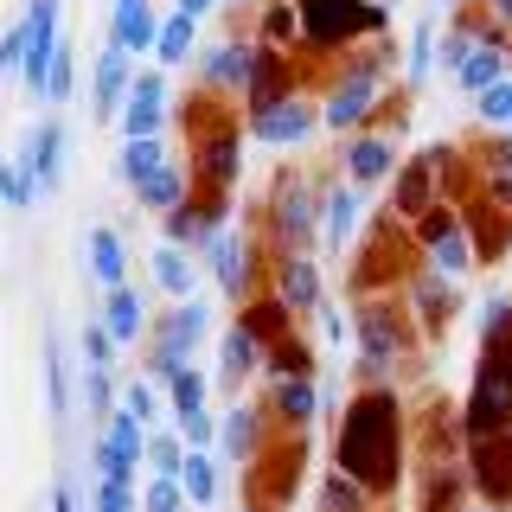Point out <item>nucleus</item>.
<instances>
[{
  "instance_id": "f257e3e1",
  "label": "nucleus",
  "mask_w": 512,
  "mask_h": 512,
  "mask_svg": "<svg viewBox=\"0 0 512 512\" xmlns=\"http://www.w3.org/2000/svg\"><path fill=\"white\" fill-rule=\"evenodd\" d=\"M340 461H346L352 480H372V487H384V480L397 474V410H391V397L352 404L346 436H340Z\"/></svg>"
},
{
  "instance_id": "f03ea898",
  "label": "nucleus",
  "mask_w": 512,
  "mask_h": 512,
  "mask_svg": "<svg viewBox=\"0 0 512 512\" xmlns=\"http://www.w3.org/2000/svg\"><path fill=\"white\" fill-rule=\"evenodd\" d=\"M500 423H512V352L493 333L487 359H480V384H474V404H468V429L474 436H493Z\"/></svg>"
},
{
  "instance_id": "7ed1b4c3",
  "label": "nucleus",
  "mask_w": 512,
  "mask_h": 512,
  "mask_svg": "<svg viewBox=\"0 0 512 512\" xmlns=\"http://www.w3.org/2000/svg\"><path fill=\"white\" fill-rule=\"evenodd\" d=\"M52 58H58V0H32L26 13V90L45 96L52 90Z\"/></svg>"
},
{
  "instance_id": "20e7f679",
  "label": "nucleus",
  "mask_w": 512,
  "mask_h": 512,
  "mask_svg": "<svg viewBox=\"0 0 512 512\" xmlns=\"http://www.w3.org/2000/svg\"><path fill=\"white\" fill-rule=\"evenodd\" d=\"M359 26H384V13L365 7V0H308V7H301V32H308L314 45H333Z\"/></svg>"
},
{
  "instance_id": "39448f33",
  "label": "nucleus",
  "mask_w": 512,
  "mask_h": 512,
  "mask_svg": "<svg viewBox=\"0 0 512 512\" xmlns=\"http://www.w3.org/2000/svg\"><path fill=\"white\" fill-rule=\"evenodd\" d=\"M199 333H205V308H199V301H186V308H180V314L167 320V333H160V352H154V372H160V378L186 372L180 359H186V346L199 340Z\"/></svg>"
},
{
  "instance_id": "423d86ee",
  "label": "nucleus",
  "mask_w": 512,
  "mask_h": 512,
  "mask_svg": "<svg viewBox=\"0 0 512 512\" xmlns=\"http://www.w3.org/2000/svg\"><path fill=\"white\" fill-rule=\"evenodd\" d=\"M160 103H167L160 77H135V90H128V109H122L128 141H154V128H160Z\"/></svg>"
},
{
  "instance_id": "0eeeda50",
  "label": "nucleus",
  "mask_w": 512,
  "mask_h": 512,
  "mask_svg": "<svg viewBox=\"0 0 512 512\" xmlns=\"http://www.w3.org/2000/svg\"><path fill=\"white\" fill-rule=\"evenodd\" d=\"M109 20H116V45H128V52H154L160 45V20L148 0H122Z\"/></svg>"
},
{
  "instance_id": "6e6552de",
  "label": "nucleus",
  "mask_w": 512,
  "mask_h": 512,
  "mask_svg": "<svg viewBox=\"0 0 512 512\" xmlns=\"http://www.w3.org/2000/svg\"><path fill=\"white\" fill-rule=\"evenodd\" d=\"M308 103H269V109H256V122H250V135L256 141H301L308 135Z\"/></svg>"
},
{
  "instance_id": "1a4fd4ad",
  "label": "nucleus",
  "mask_w": 512,
  "mask_h": 512,
  "mask_svg": "<svg viewBox=\"0 0 512 512\" xmlns=\"http://www.w3.org/2000/svg\"><path fill=\"white\" fill-rule=\"evenodd\" d=\"M58 160H64V128H58V116H52L39 135L26 141V173H32V186H58Z\"/></svg>"
},
{
  "instance_id": "9d476101",
  "label": "nucleus",
  "mask_w": 512,
  "mask_h": 512,
  "mask_svg": "<svg viewBox=\"0 0 512 512\" xmlns=\"http://www.w3.org/2000/svg\"><path fill=\"white\" fill-rule=\"evenodd\" d=\"M372 96H378V71H359V77H346L340 90H333V103H327V122L333 128H352L372 109Z\"/></svg>"
},
{
  "instance_id": "9b49d317",
  "label": "nucleus",
  "mask_w": 512,
  "mask_h": 512,
  "mask_svg": "<svg viewBox=\"0 0 512 512\" xmlns=\"http://www.w3.org/2000/svg\"><path fill=\"white\" fill-rule=\"evenodd\" d=\"M122 90H135V84H128V45H116V39H109L103 64H96V116H116Z\"/></svg>"
},
{
  "instance_id": "f8f14e48",
  "label": "nucleus",
  "mask_w": 512,
  "mask_h": 512,
  "mask_svg": "<svg viewBox=\"0 0 512 512\" xmlns=\"http://www.w3.org/2000/svg\"><path fill=\"white\" fill-rule=\"evenodd\" d=\"M90 276L109 282V288H122V276H128V269H122V237L103 231V224L90 231Z\"/></svg>"
},
{
  "instance_id": "ddd939ff",
  "label": "nucleus",
  "mask_w": 512,
  "mask_h": 512,
  "mask_svg": "<svg viewBox=\"0 0 512 512\" xmlns=\"http://www.w3.org/2000/svg\"><path fill=\"white\" fill-rule=\"evenodd\" d=\"M314 301H320V276H314V263L288 256V263H282V308H314Z\"/></svg>"
},
{
  "instance_id": "4468645a",
  "label": "nucleus",
  "mask_w": 512,
  "mask_h": 512,
  "mask_svg": "<svg viewBox=\"0 0 512 512\" xmlns=\"http://www.w3.org/2000/svg\"><path fill=\"white\" fill-rule=\"evenodd\" d=\"M122 180L135 192H148L160 180V141H128L122 148Z\"/></svg>"
},
{
  "instance_id": "2eb2a0df",
  "label": "nucleus",
  "mask_w": 512,
  "mask_h": 512,
  "mask_svg": "<svg viewBox=\"0 0 512 512\" xmlns=\"http://www.w3.org/2000/svg\"><path fill=\"white\" fill-rule=\"evenodd\" d=\"M180 487H186V500H199V506H212V500H218V468L205 461V448H192V455H186Z\"/></svg>"
},
{
  "instance_id": "dca6fc26",
  "label": "nucleus",
  "mask_w": 512,
  "mask_h": 512,
  "mask_svg": "<svg viewBox=\"0 0 512 512\" xmlns=\"http://www.w3.org/2000/svg\"><path fill=\"white\" fill-rule=\"evenodd\" d=\"M352 180L359 186H372V180H384V173H391V141H352Z\"/></svg>"
},
{
  "instance_id": "f3484780",
  "label": "nucleus",
  "mask_w": 512,
  "mask_h": 512,
  "mask_svg": "<svg viewBox=\"0 0 512 512\" xmlns=\"http://www.w3.org/2000/svg\"><path fill=\"white\" fill-rule=\"evenodd\" d=\"M205 71H212V84H250L256 58L244 52V45H218V52H212V64H205Z\"/></svg>"
},
{
  "instance_id": "a211bd4d",
  "label": "nucleus",
  "mask_w": 512,
  "mask_h": 512,
  "mask_svg": "<svg viewBox=\"0 0 512 512\" xmlns=\"http://www.w3.org/2000/svg\"><path fill=\"white\" fill-rule=\"evenodd\" d=\"M154 276H160V288H173V295H192V282H199V276H192V263L173 244L154 250Z\"/></svg>"
},
{
  "instance_id": "6ab92c4d",
  "label": "nucleus",
  "mask_w": 512,
  "mask_h": 512,
  "mask_svg": "<svg viewBox=\"0 0 512 512\" xmlns=\"http://www.w3.org/2000/svg\"><path fill=\"white\" fill-rule=\"evenodd\" d=\"M500 71H506V58L493 52V45H480V52L461 64V84H468V90H493V84H500Z\"/></svg>"
},
{
  "instance_id": "aec40b11",
  "label": "nucleus",
  "mask_w": 512,
  "mask_h": 512,
  "mask_svg": "<svg viewBox=\"0 0 512 512\" xmlns=\"http://www.w3.org/2000/svg\"><path fill=\"white\" fill-rule=\"evenodd\" d=\"M109 333H116V340H135V333H141V301L135 295H128V288H116V295H109Z\"/></svg>"
},
{
  "instance_id": "412c9836",
  "label": "nucleus",
  "mask_w": 512,
  "mask_h": 512,
  "mask_svg": "<svg viewBox=\"0 0 512 512\" xmlns=\"http://www.w3.org/2000/svg\"><path fill=\"white\" fill-rule=\"evenodd\" d=\"M212 263H218V282L237 295V288H244V244H237V237H218V244H212Z\"/></svg>"
},
{
  "instance_id": "4be33fe9",
  "label": "nucleus",
  "mask_w": 512,
  "mask_h": 512,
  "mask_svg": "<svg viewBox=\"0 0 512 512\" xmlns=\"http://www.w3.org/2000/svg\"><path fill=\"white\" fill-rule=\"evenodd\" d=\"M186 45H192V13H173V20L160 26V45H154V52H160V64H180Z\"/></svg>"
},
{
  "instance_id": "5701e85b",
  "label": "nucleus",
  "mask_w": 512,
  "mask_h": 512,
  "mask_svg": "<svg viewBox=\"0 0 512 512\" xmlns=\"http://www.w3.org/2000/svg\"><path fill=\"white\" fill-rule=\"evenodd\" d=\"M359 333H365V352H372V359H391V352H397L391 314H359Z\"/></svg>"
},
{
  "instance_id": "b1692460",
  "label": "nucleus",
  "mask_w": 512,
  "mask_h": 512,
  "mask_svg": "<svg viewBox=\"0 0 512 512\" xmlns=\"http://www.w3.org/2000/svg\"><path fill=\"white\" fill-rule=\"evenodd\" d=\"M250 359H256V333H250V327L224 333V372H231V378H244V372H250Z\"/></svg>"
},
{
  "instance_id": "393cba45",
  "label": "nucleus",
  "mask_w": 512,
  "mask_h": 512,
  "mask_svg": "<svg viewBox=\"0 0 512 512\" xmlns=\"http://www.w3.org/2000/svg\"><path fill=\"white\" fill-rule=\"evenodd\" d=\"M276 404H282V416H288V423H308V416H314V384H308V378H288Z\"/></svg>"
},
{
  "instance_id": "a878e982",
  "label": "nucleus",
  "mask_w": 512,
  "mask_h": 512,
  "mask_svg": "<svg viewBox=\"0 0 512 512\" xmlns=\"http://www.w3.org/2000/svg\"><path fill=\"white\" fill-rule=\"evenodd\" d=\"M167 224H173V237H199V244H205V237L218 231V212H199V205H180V212H173Z\"/></svg>"
},
{
  "instance_id": "bb28decb",
  "label": "nucleus",
  "mask_w": 512,
  "mask_h": 512,
  "mask_svg": "<svg viewBox=\"0 0 512 512\" xmlns=\"http://www.w3.org/2000/svg\"><path fill=\"white\" fill-rule=\"evenodd\" d=\"M359 506H365V480L333 474V480H327V512H359Z\"/></svg>"
},
{
  "instance_id": "cd10ccee",
  "label": "nucleus",
  "mask_w": 512,
  "mask_h": 512,
  "mask_svg": "<svg viewBox=\"0 0 512 512\" xmlns=\"http://www.w3.org/2000/svg\"><path fill=\"white\" fill-rule=\"evenodd\" d=\"M173 404H180V416H192V410H205V378L192 372H173Z\"/></svg>"
},
{
  "instance_id": "c85d7f7f",
  "label": "nucleus",
  "mask_w": 512,
  "mask_h": 512,
  "mask_svg": "<svg viewBox=\"0 0 512 512\" xmlns=\"http://www.w3.org/2000/svg\"><path fill=\"white\" fill-rule=\"evenodd\" d=\"M436 263H442V276H461V269H468V237H461V231H442L436 237Z\"/></svg>"
},
{
  "instance_id": "c756f323",
  "label": "nucleus",
  "mask_w": 512,
  "mask_h": 512,
  "mask_svg": "<svg viewBox=\"0 0 512 512\" xmlns=\"http://www.w3.org/2000/svg\"><path fill=\"white\" fill-rule=\"evenodd\" d=\"M141 199H148L154 212H180V173H173V167H160V180H154L148 192H141Z\"/></svg>"
},
{
  "instance_id": "7c9ffc66",
  "label": "nucleus",
  "mask_w": 512,
  "mask_h": 512,
  "mask_svg": "<svg viewBox=\"0 0 512 512\" xmlns=\"http://www.w3.org/2000/svg\"><path fill=\"white\" fill-rule=\"evenodd\" d=\"M96 512H135V493H128V480H96Z\"/></svg>"
},
{
  "instance_id": "2f4dec72",
  "label": "nucleus",
  "mask_w": 512,
  "mask_h": 512,
  "mask_svg": "<svg viewBox=\"0 0 512 512\" xmlns=\"http://www.w3.org/2000/svg\"><path fill=\"white\" fill-rule=\"evenodd\" d=\"M84 352H90V372H109V359H116V333H109V327H90L84 333Z\"/></svg>"
},
{
  "instance_id": "473e14b6",
  "label": "nucleus",
  "mask_w": 512,
  "mask_h": 512,
  "mask_svg": "<svg viewBox=\"0 0 512 512\" xmlns=\"http://www.w3.org/2000/svg\"><path fill=\"white\" fill-rule=\"evenodd\" d=\"M205 160H212V180H231V173H237V141H231V135H212Z\"/></svg>"
},
{
  "instance_id": "72a5a7b5",
  "label": "nucleus",
  "mask_w": 512,
  "mask_h": 512,
  "mask_svg": "<svg viewBox=\"0 0 512 512\" xmlns=\"http://www.w3.org/2000/svg\"><path fill=\"white\" fill-rule=\"evenodd\" d=\"M180 500H186V487H180L173 474H160L154 493H148V512H180Z\"/></svg>"
},
{
  "instance_id": "f704fd0d",
  "label": "nucleus",
  "mask_w": 512,
  "mask_h": 512,
  "mask_svg": "<svg viewBox=\"0 0 512 512\" xmlns=\"http://www.w3.org/2000/svg\"><path fill=\"white\" fill-rule=\"evenodd\" d=\"M480 116H487V122H512V84L480 90Z\"/></svg>"
},
{
  "instance_id": "c9c22d12",
  "label": "nucleus",
  "mask_w": 512,
  "mask_h": 512,
  "mask_svg": "<svg viewBox=\"0 0 512 512\" xmlns=\"http://www.w3.org/2000/svg\"><path fill=\"white\" fill-rule=\"evenodd\" d=\"M327 231H333V244H346V231H352V192H333V199H327Z\"/></svg>"
},
{
  "instance_id": "e433bc0d",
  "label": "nucleus",
  "mask_w": 512,
  "mask_h": 512,
  "mask_svg": "<svg viewBox=\"0 0 512 512\" xmlns=\"http://www.w3.org/2000/svg\"><path fill=\"white\" fill-rule=\"evenodd\" d=\"M282 231H288V237H308V231H314V218H308V205H301V199H295V192H288V205H282Z\"/></svg>"
},
{
  "instance_id": "4c0bfd02",
  "label": "nucleus",
  "mask_w": 512,
  "mask_h": 512,
  "mask_svg": "<svg viewBox=\"0 0 512 512\" xmlns=\"http://www.w3.org/2000/svg\"><path fill=\"white\" fill-rule=\"evenodd\" d=\"M224 448H231V455H250V410H237L231 423H224Z\"/></svg>"
},
{
  "instance_id": "58836bf2",
  "label": "nucleus",
  "mask_w": 512,
  "mask_h": 512,
  "mask_svg": "<svg viewBox=\"0 0 512 512\" xmlns=\"http://www.w3.org/2000/svg\"><path fill=\"white\" fill-rule=\"evenodd\" d=\"M154 468H160V474H173V480H180V468H186V455H180V448H173L167 436H154Z\"/></svg>"
},
{
  "instance_id": "ea45409f",
  "label": "nucleus",
  "mask_w": 512,
  "mask_h": 512,
  "mask_svg": "<svg viewBox=\"0 0 512 512\" xmlns=\"http://www.w3.org/2000/svg\"><path fill=\"white\" fill-rule=\"evenodd\" d=\"M180 423H186V442H192V448H205V442H212V416H205V410L180 416Z\"/></svg>"
},
{
  "instance_id": "a19ab883",
  "label": "nucleus",
  "mask_w": 512,
  "mask_h": 512,
  "mask_svg": "<svg viewBox=\"0 0 512 512\" xmlns=\"http://www.w3.org/2000/svg\"><path fill=\"white\" fill-rule=\"evenodd\" d=\"M128 416H141V423H148L154 416V384H135V391H128V404H122Z\"/></svg>"
},
{
  "instance_id": "79ce46f5",
  "label": "nucleus",
  "mask_w": 512,
  "mask_h": 512,
  "mask_svg": "<svg viewBox=\"0 0 512 512\" xmlns=\"http://www.w3.org/2000/svg\"><path fill=\"white\" fill-rule=\"evenodd\" d=\"M423 71H429V32L416 39V52H410V77H423Z\"/></svg>"
},
{
  "instance_id": "37998d69",
  "label": "nucleus",
  "mask_w": 512,
  "mask_h": 512,
  "mask_svg": "<svg viewBox=\"0 0 512 512\" xmlns=\"http://www.w3.org/2000/svg\"><path fill=\"white\" fill-rule=\"evenodd\" d=\"M218 0H180V13H192V20H199V13H212Z\"/></svg>"
},
{
  "instance_id": "c03bdc74",
  "label": "nucleus",
  "mask_w": 512,
  "mask_h": 512,
  "mask_svg": "<svg viewBox=\"0 0 512 512\" xmlns=\"http://www.w3.org/2000/svg\"><path fill=\"white\" fill-rule=\"evenodd\" d=\"M493 13H500V20H512V0H493Z\"/></svg>"
},
{
  "instance_id": "a18cd8bd",
  "label": "nucleus",
  "mask_w": 512,
  "mask_h": 512,
  "mask_svg": "<svg viewBox=\"0 0 512 512\" xmlns=\"http://www.w3.org/2000/svg\"><path fill=\"white\" fill-rule=\"evenodd\" d=\"M52 512H71V500H64V493H52Z\"/></svg>"
},
{
  "instance_id": "49530a36",
  "label": "nucleus",
  "mask_w": 512,
  "mask_h": 512,
  "mask_svg": "<svg viewBox=\"0 0 512 512\" xmlns=\"http://www.w3.org/2000/svg\"><path fill=\"white\" fill-rule=\"evenodd\" d=\"M500 167H506V173H512V141H506V148H500Z\"/></svg>"
},
{
  "instance_id": "de8ad7c7",
  "label": "nucleus",
  "mask_w": 512,
  "mask_h": 512,
  "mask_svg": "<svg viewBox=\"0 0 512 512\" xmlns=\"http://www.w3.org/2000/svg\"><path fill=\"white\" fill-rule=\"evenodd\" d=\"M116 7H122V0H116Z\"/></svg>"
}]
</instances>
